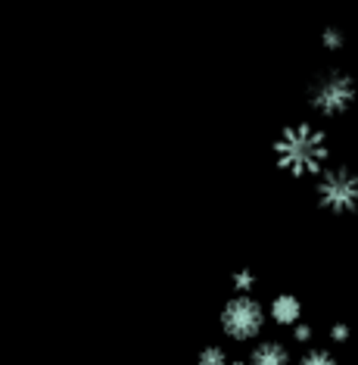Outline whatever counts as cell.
<instances>
[{
    "label": "cell",
    "instance_id": "obj_4",
    "mask_svg": "<svg viewBox=\"0 0 358 365\" xmlns=\"http://www.w3.org/2000/svg\"><path fill=\"white\" fill-rule=\"evenodd\" d=\"M265 306L253 294H237L234 300L224 303L221 309V331L237 344H249L262 334L265 328Z\"/></svg>",
    "mask_w": 358,
    "mask_h": 365
},
{
    "label": "cell",
    "instance_id": "obj_2",
    "mask_svg": "<svg viewBox=\"0 0 358 365\" xmlns=\"http://www.w3.org/2000/svg\"><path fill=\"white\" fill-rule=\"evenodd\" d=\"M318 206L334 215H346L358 210V172L352 165H324L315 185Z\"/></svg>",
    "mask_w": 358,
    "mask_h": 365
},
{
    "label": "cell",
    "instance_id": "obj_8",
    "mask_svg": "<svg viewBox=\"0 0 358 365\" xmlns=\"http://www.w3.org/2000/svg\"><path fill=\"white\" fill-rule=\"evenodd\" d=\"M302 362L305 365H330V362H337V356L330 350H305Z\"/></svg>",
    "mask_w": 358,
    "mask_h": 365
},
{
    "label": "cell",
    "instance_id": "obj_5",
    "mask_svg": "<svg viewBox=\"0 0 358 365\" xmlns=\"http://www.w3.org/2000/svg\"><path fill=\"white\" fill-rule=\"evenodd\" d=\"M271 322L274 325H284V328H293L299 319H302V303L296 300L293 294H280V297H274L271 300Z\"/></svg>",
    "mask_w": 358,
    "mask_h": 365
},
{
    "label": "cell",
    "instance_id": "obj_10",
    "mask_svg": "<svg viewBox=\"0 0 358 365\" xmlns=\"http://www.w3.org/2000/svg\"><path fill=\"white\" fill-rule=\"evenodd\" d=\"M199 362L209 365V362H228V353L221 350V346H206L203 353H199Z\"/></svg>",
    "mask_w": 358,
    "mask_h": 365
},
{
    "label": "cell",
    "instance_id": "obj_11",
    "mask_svg": "<svg viewBox=\"0 0 358 365\" xmlns=\"http://www.w3.org/2000/svg\"><path fill=\"white\" fill-rule=\"evenodd\" d=\"M293 340H296V344H309V340H312V325H305V322L299 319L293 325Z\"/></svg>",
    "mask_w": 358,
    "mask_h": 365
},
{
    "label": "cell",
    "instance_id": "obj_7",
    "mask_svg": "<svg viewBox=\"0 0 358 365\" xmlns=\"http://www.w3.org/2000/svg\"><path fill=\"white\" fill-rule=\"evenodd\" d=\"M321 44L327 47L330 53H337V51H343V44H346V35L339 29H324L321 31Z\"/></svg>",
    "mask_w": 358,
    "mask_h": 365
},
{
    "label": "cell",
    "instance_id": "obj_9",
    "mask_svg": "<svg viewBox=\"0 0 358 365\" xmlns=\"http://www.w3.org/2000/svg\"><path fill=\"white\" fill-rule=\"evenodd\" d=\"M253 287H256V275H253V272H237V275H234V290H237V294H253Z\"/></svg>",
    "mask_w": 358,
    "mask_h": 365
},
{
    "label": "cell",
    "instance_id": "obj_12",
    "mask_svg": "<svg viewBox=\"0 0 358 365\" xmlns=\"http://www.w3.org/2000/svg\"><path fill=\"white\" fill-rule=\"evenodd\" d=\"M330 337H334V344H343V340H349V328L346 325H334Z\"/></svg>",
    "mask_w": 358,
    "mask_h": 365
},
{
    "label": "cell",
    "instance_id": "obj_6",
    "mask_svg": "<svg viewBox=\"0 0 358 365\" xmlns=\"http://www.w3.org/2000/svg\"><path fill=\"white\" fill-rule=\"evenodd\" d=\"M249 359L256 365H284V362H290V350L280 340H262V344L253 346Z\"/></svg>",
    "mask_w": 358,
    "mask_h": 365
},
{
    "label": "cell",
    "instance_id": "obj_1",
    "mask_svg": "<svg viewBox=\"0 0 358 365\" xmlns=\"http://www.w3.org/2000/svg\"><path fill=\"white\" fill-rule=\"evenodd\" d=\"M274 163L293 178L302 175H318L330 160V144L321 128L309 125V122H296L287 125L274 140Z\"/></svg>",
    "mask_w": 358,
    "mask_h": 365
},
{
    "label": "cell",
    "instance_id": "obj_3",
    "mask_svg": "<svg viewBox=\"0 0 358 365\" xmlns=\"http://www.w3.org/2000/svg\"><path fill=\"white\" fill-rule=\"evenodd\" d=\"M355 97H358V88L343 69H327L309 88V106L318 115H327V119L343 115L355 103Z\"/></svg>",
    "mask_w": 358,
    "mask_h": 365
}]
</instances>
